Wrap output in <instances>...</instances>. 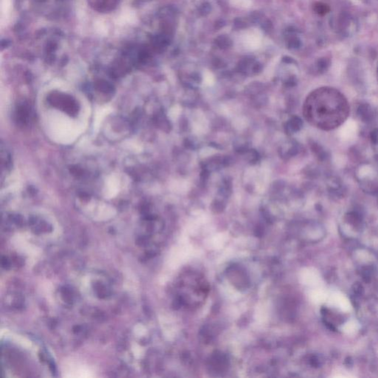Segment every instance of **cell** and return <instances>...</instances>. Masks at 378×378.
Listing matches in <instances>:
<instances>
[{"label":"cell","mask_w":378,"mask_h":378,"mask_svg":"<svg viewBox=\"0 0 378 378\" xmlns=\"http://www.w3.org/2000/svg\"><path fill=\"white\" fill-rule=\"evenodd\" d=\"M303 109L305 119L313 127L324 131L340 127L350 114L347 98L331 87H322L312 92Z\"/></svg>","instance_id":"cell-1"},{"label":"cell","mask_w":378,"mask_h":378,"mask_svg":"<svg viewBox=\"0 0 378 378\" xmlns=\"http://www.w3.org/2000/svg\"><path fill=\"white\" fill-rule=\"evenodd\" d=\"M178 284L180 303L184 307H197L205 301L208 286L203 277L195 273H187Z\"/></svg>","instance_id":"cell-2"}]
</instances>
